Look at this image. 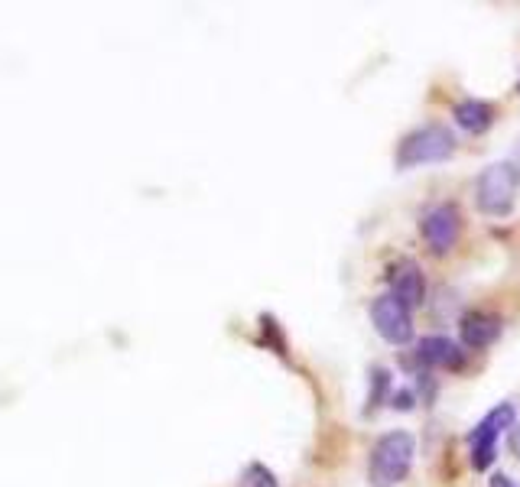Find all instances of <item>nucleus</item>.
Instances as JSON below:
<instances>
[{"instance_id":"f257e3e1","label":"nucleus","mask_w":520,"mask_h":487,"mask_svg":"<svg viewBox=\"0 0 520 487\" xmlns=\"http://www.w3.org/2000/svg\"><path fill=\"white\" fill-rule=\"evenodd\" d=\"M416 455V439L407 429L384 432L374 442L371 458H368V481L371 487H397L403 478L410 475Z\"/></svg>"},{"instance_id":"f03ea898","label":"nucleus","mask_w":520,"mask_h":487,"mask_svg":"<svg viewBox=\"0 0 520 487\" xmlns=\"http://www.w3.org/2000/svg\"><path fill=\"white\" fill-rule=\"evenodd\" d=\"M517 189H520V166L514 160L491 163L485 173L475 179L478 212L491 218H507L517 205Z\"/></svg>"},{"instance_id":"7ed1b4c3","label":"nucleus","mask_w":520,"mask_h":487,"mask_svg":"<svg viewBox=\"0 0 520 487\" xmlns=\"http://www.w3.org/2000/svg\"><path fill=\"white\" fill-rule=\"evenodd\" d=\"M455 153V134L446 124H426L407 134L397 147V169L446 163Z\"/></svg>"},{"instance_id":"20e7f679","label":"nucleus","mask_w":520,"mask_h":487,"mask_svg":"<svg viewBox=\"0 0 520 487\" xmlns=\"http://www.w3.org/2000/svg\"><path fill=\"white\" fill-rule=\"evenodd\" d=\"M514 419H517L514 403H498L472 432H468V445H472V468L475 471H485V468L494 465V458H498V439L504 436V432L514 429Z\"/></svg>"},{"instance_id":"39448f33","label":"nucleus","mask_w":520,"mask_h":487,"mask_svg":"<svg viewBox=\"0 0 520 487\" xmlns=\"http://www.w3.org/2000/svg\"><path fill=\"white\" fill-rule=\"evenodd\" d=\"M459 231H462V215H459V205H452V202L433 205L420 218V234H423L426 247L433 250L436 257L449 254V250L455 247V241H459Z\"/></svg>"},{"instance_id":"423d86ee","label":"nucleus","mask_w":520,"mask_h":487,"mask_svg":"<svg viewBox=\"0 0 520 487\" xmlns=\"http://www.w3.org/2000/svg\"><path fill=\"white\" fill-rule=\"evenodd\" d=\"M371 325L384 341H390V345H407V341H413L410 309L390 293H381L371 302Z\"/></svg>"},{"instance_id":"0eeeda50","label":"nucleus","mask_w":520,"mask_h":487,"mask_svg":"<svg viewBox=\"0 0 520 487\" xmlns=\"http://www.w3.org/2000/svg\"><path fill=\"white\" fill-rule=\"evenodd\" d=\"M387 283H390V296L397 302H403L407 309H416L423 306L426 299V276H423V267L410 257L397 260L394 267L387 273Z\"/></svg>"},{"instance_id":"6e6552de","label":"nucleus","mask_w":520,"mask_h":487,"mask_svg":"<svg viewBox=\"0 0 520 487\" xmlns=\"http://www.w3.org/2000/svg\"><path fill=\"white\" fill-rule=\"evenodd\" d=\"M459 335H462V345L472 348V351H485L491 348L494 341L501 338V319L494 312L485 309H472L462 315L459 322Z\"/></svg>"},{"instance_id":"1a4fd4ad","label":"nucleus","mask_w":520,"mask_h":487,"mask_svg":"<svg viewBox=\"0 0 520 487\" xmlns=\"http://www.w3.org/2000/svg\"><path fill=\"white\" fill-rule=\"evenodd\" d=\"M462 361V351L452 338L429 335L416 345V364L426 371H455V367H462Z\"/></svg>"},{"instance_id":"9d476101","label":"nucleus","mask_w":520,"mask_h":487,"mask_svg":"<svg viewBox=\"0 0 520 487\" xmlns=\"http://www.w3.org/2000/svg\"><path fill=\"white\" fill-rule=\"evenodd\" d=\"M452 117H455V124L465 130V134H485V130L494 124V104L478 101V98H468V101L455 104Z\"/></svg>"},{"instance_id":"9b49d317","label":"nucleus","mask_w":520,"mask_h":487,"mask_svg":"<svg viewBox=\"0 0 520 487\" xmlns=\"http://www.w3.org/2000/svg\"><path fill=\"white\" fill-rule=\"evenodd\" d=\"M390 393V371L387 367H371V393H368V413H374L377 406L387 403Z\"/></svg>"},{"instance_id":"f8f14e48","label":"nucleus","mask_w":520,"mask_h":487,"mask_svg":"<svg viewBox=\"0 0 520 487\" xmlns=\"http://www.w3.org/2000/svg\"><path fill=\"white\" fill-rule=\"evenodd\" d=\"M241 487H280V481H277V475H273L270 468H264L260 462H254V465L244 468Z\"/></svg>"},{"instance_id":"ddd939ff","label":"nucleus","mask_w":520,"mask_h":487,"mask_svg":"<svg viewBox=\"0 0 520 487\" xmlns=\"http://www.w3.org/2000/svg\"><path fill=\"white\" fill-rule=\"evenodd\" d=\"M413 406H416V397H413V390H400L397 397H394V410H400V413L413 410Z\"/></svg>"},{"instance_id":"4468645a","label":"nucleus","mask_w":520,"mask_h":487,"mask_svg":"<svg viewBox=\"0 0 520 487\" xmlns=\"http://www.w3.org/2000/svg\"><path fill=\"white\" fill-rule=\"evenodd\" d=\"M488 487H520V484H517L514 478H507V475H501V471H498V475H491Z\"/></svg>"},{"instance_id":"2eb2a0df","label":"nucleus","mask_w":520,"mask_h":487,"mask_svg":"<svg viewBox=\"0 0 520 487\" xmlns=\"http://www.w3.org/2000/svg\"><path fill=\"white\" fill-rule=\"evenodd\" d=\"M507 442H511V452L520 458V426H514L511 432H507Z\"/></svg>"}]
</instances>
